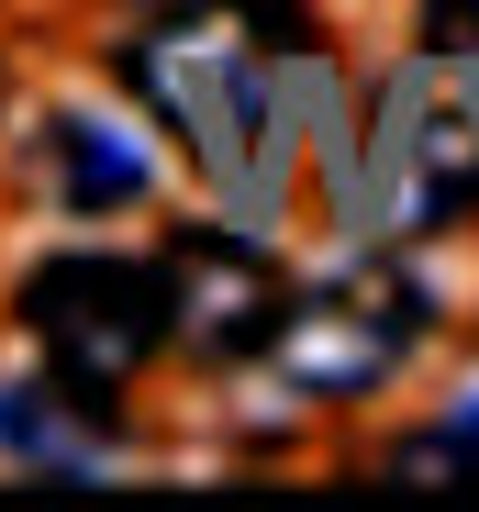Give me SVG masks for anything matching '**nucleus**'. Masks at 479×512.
I'll return each mask as SVG.
<instances>
[{"label": "nucleus", "instance_id": "f257e3e1", "mask_svg": "<svg viewBox=\"0 0 479 512\" xmlns=\"http://www.w3.org/2000/svg\"><path fill=\"white\" fill-rule=\"evenodd\" d=\"M290 12L268 0H179L112 45L123 90L190 145V167L234 201V212H268L279 179H290V145H301V112H290Z\"/></svg>", "mask_w": 479, "mask_h": 512}, {"label": "nucleus", "instance_id": "f03ea898", "mask_svg": "<svg viewBox=\"0 0 479 512\" xmlns=\"http://www.w3.org/2000/svg\"><path fill=\"white\" fill-rule=\"evenodd\" d=\"M468 201H479V56H402L379 78L335 212L357 234H435Z\"/></svg>", "mask_w": 479, "mask_h": 512}, {"label": "nucleus", "instance_id": "7ed1b4c3", "mask_svg": "<svg viewBox=\"0 0 479 512\" xmlns=\"http://www.w3.org/2000/svg\"><path fill=\"white\" fill-rule=\"evenodd\" d=\"M23 334L45 346V368L78 390V401H112L156 346H168V268H145V256H45L23 268Z\"/></svg>", "mask_w": 479, "mask_h": 512}, {"label": "nucleus", "instance_id": "20e7f679", "mask_svg": "<svg viewBox=\"0 0 479 512\" xmlns=\"http://www.w3.org/2000/svg\"><path fill=\"white\" fill-rule=\"evenodd\" d=\"M424 323H435L424 279L390 268V256H368V268L301 290V301L279 312V334H268V379L301 390V401H357V390H379L390 368L424 346Z\"/></svg>", "mask_w": 479, "mask_h": 512}, {"label": "nucleus", "instance_id": "39448f33", "mask_svg": "<svg viewBox=\"0 0 479 512\" xmlns=\"http://www.w3.org/2000/svg\"><path fill=\"white\" fill-rule=\"evenodd\" d=\"M168 334L190 357H268V334H279V312H290V290H279V268L246 245V234H179L168 256Z\"/></svg>", "mask_w": 479, "mask_h": 512}, {"label": "nucleus", "instance_id": "423d86ee", "mask_svg": "<svg viewBox=\"0 0 479 512\" xmlns=\"http://www.w3.org/2000/svg\"><path fill=\"white\" fill-rule=\"evenodd\" d=\"M34 167H45L56 212H123V201H145V190H156V156H145V145H134V123H112V112H56Z\"/></svg>", "mask_w": 479, "mask_h": 512}, {"label": "nucleus", "instance_id": "0eeeda50", "mask_svg": "<svg viewBox=\"0 0 479 512\" xmlns=\"http://www.w3.org/2000/svg\"><path fill=\"white\" fill-rule=\"evenodd\" d=\"M78 412H101V401H78L67 379L56 390H0V457H34L56 479H90L101 468V423H78Z\"/></svg>", "mask_w": 479, "mask_h": 512}, {"label": "nucleus", "instance_id": "6e6552de", "mask_svg": "<svg viewBox=\"0 0 479 512\" xmlns=\"http://www.w3.org/2000/svg\"><path fill=\"white\" fill-rule=\"evenodd\" d=\"M402 468H468V479H479V401H457L435 435H413V446H402Z\"/></svg>", "mask_w": 479, "mask_h": 512}]
</instances>
